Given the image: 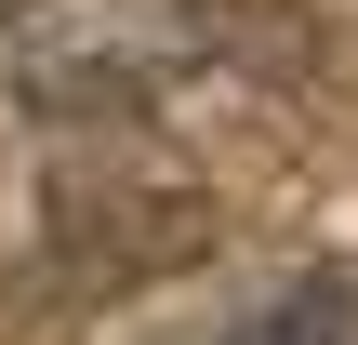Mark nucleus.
Listing matches in <instances>:
<instances>
[{
    "label": "nucleus",
    "mask_w": 358,
    "mask_h": 345,
    "mask_svg": "<svg viewBox=\"0 0 358 345\" xmlns=\"http://www.w3.org/2000/svg\"><path fill=\"white\" fill-rule=\"evenodd\" d=\"M226 53H239V13H213V0H27V13L0 27L13 93H27L40 120H66V133L146 120L173 80H199V66H226Z\"/></svg>",
    "instance_id": "1"
}]
</instances>
